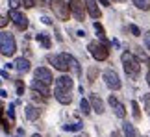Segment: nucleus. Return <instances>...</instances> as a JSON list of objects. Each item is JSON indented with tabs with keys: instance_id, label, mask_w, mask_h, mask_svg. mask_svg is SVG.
Instances as JSON below:
<instances>
[{
	"instance_id": "obj_2",
	"label": "nucleus",
	"mask_w": 150,
	"mask_h": 137,
	"mask_svg": "<svg viewBox=\"0 0 150 137\" xmlns=\"http://www.w3.org/2000/svg\"><path fill=\"white\" fill-rule=\"evenodd\" d=\"M15 50H17L15 37L9 32H0V52L9 58V56L15 54Z\"/></svg>"
},
{
	"instance_id": "obj_12",
	"label": "nucleus",
	"mask_w": 150,
	"mask_h": 137,
	"mask_svg": "<svg viewBox=\"0 0 150 137\" xmlns=\"http://www.w3.org/2000/svg\"><path fill=\"white\" fill-rule=\"evenodd\" d=\"M56 87H57V89H65V91H72L74 80H72L71 76H67V74H63V76L56 78Z\"/></svg>"
},
{
	"instance_id": "obj_37",
	"label": "nucleus",
	"mask_w": 150,
	"mask_h": 137,
	"mask_svg": "<svg viewBox=\"0 0 150 137\" xmlns=\"http://www.w3.org/2000/svg\"><path fill=\"white\" fill-rule=\"evenodd\" d=\"M146 83H148V87H150V71H148V74H146Z\"/></svg>"
},
{
	"instance_id": "obj_16",
	"label": "nucleus",
	"mask_w": 150,
	"mask_h": 137,
	"mask_svg": "<svg viewBox=\"0 0 150 137\" xmlns=\"http://www.w3.org/2000/svg\"><path fill=\"white\" fill-rule=\"evenodd\" d=\"M24 113H26V119H28V121H37L39 115H41V109H39L37 106H33V104H28L24 107Z\"/></svg>"
},
{
	"instance_id": "obj_7",
	"label": "nucleus",
	"mask_w": 150,
	"mask_h": 137,
	"mask_svg": "<svg viewBox=\"0 0 150 137\" xmlns=\"http://www.w3.org/2000/svg\"><path fill=\"white\" fill-rule=\"evenodd\" d=\"M104 82H106V85H108L109 89H113V91H119L120 87H122L119 74L115 72L113 68H108V71H104Z\"/></svg>"
},
{
	"instance_id": "obj_24",
	"label": "nucleus",
	"mask_w": 150,
	"mask_h": 137,
	"mask_svg": "<svg viewBox=\"0 0 150 137\" xmlns=\"http://www.w3.org/2000/svg\"><path fill=\"white\" fill-rule=\"evenodd\" d=\"M63 130H67V132H78V130H82V124L76 122V124H65Z\"/></svg>"
},
{
	"instance_id": "obj_22",
	"label": "nucleus",
	"mask_w": 150,
	"mask_h": 137,
	"mask_svg": "<svg viewBox=\"0 0 150 137\" xmlns=\"http://www.w3.org/2000/svg\"><path fill=\"white\" fill-rule=\"evenodd\" d=\"M132 113H134V119L135 121H141V107H139V104L134 100L132 102Z\"/></svg>"
},
{
	"instance_id": "obj_41",
	"label": "nucleus",
	"mask_w": 150,
	"mask_h": 137,
	"mask_svg": "<svg viewBox=\"0 0 150 137\" xmlns=\"http://www.w3.org/2000/svg\"><path fill=\"white\" fill-rule=\"evenodd\" d=\"M32 137H41V135H39V133H35V135H32Z\"/></svg>"
},
{
	"instance_id": "obj_30",
	"label": "nucleus",
	"mask_w": 150,
	"mask_h": 137,
	"mask_svg": "<svg viewBox=\"0 0 150 137\" xmlns=\"http://www.w3.org/2000/svg\"><path fill=\"white\" fill-rule=\"evenodd\" d=\"M143 39H145V47L150 50V32H146V33H145V37H143Z\"/></svg>"
},
{
	"instance_id": "obj_43",
	"label": "nucleus",
	"mask_w": 150,
	"mask_h": 137,
	"mask_svg": "<svg viewBox=\"0 0 150 137\" xmlns=\"http://www.w3.org/2000/svg\"><path fill=\"white\" fill-rule=\"evenodd\" d=\"M76 137H80V135H76Z\"/></svg>"
},
{
	"instance_id": "obj_42",
	"label": "nucleus",
	"mask_w": 150,
	"mask_h": 137,
	"mask_svg": "<svg viewBox=\"0 0 150 137\" xmlns=\"http://www.w3.org/2000/svg\"><path fill=\"white\" fill-rule=\"evenodd\" d=\"M148 100H150V95H148Z\"/></svg>"
},
{
	"instance_id": "obj_11",
	"label": "nucleus",
	"mask_w": 150,
	"mask_h": 137,
	"mask_svg": "<svg viewBox=\"0 0 150 137\" xmlns=\"http://www.w3.org/2000/svg\"><path fill=\"white\" fill-rule=\"evenodd\" d=\"M54 96H56V100L59 102V104L63 106H69L72 102V95H71V91H65V89H54Z\"/></svg>"
},
{
	"instance_id": "obj_8",
	"label": "nucleus",
	"mask_w": 150,
	"mask_h": 137,
	"mask_svg": "<svg viewBox=\"0 0 150 137\" xmlns=\"http://www.w3.org/2000/svg\"><path fill=\"white\" fill-rule=\"evenodd\" d=\"M69 11L74 15V19H76V20H83L85 8H83L82 0H69Z\"/></svg>"
},
{
	"instance_id": "obj_29",
	"label": "nucleus",
	"mask_w": 150,
	"mask_h": 137,
	"mask_svg": "<svg viewBox=\"0 0 150 137\" xmlns=\"http://www.w3.org/2000/svg\"><path fill=\"white\" fill-rule=\"evenodd\" d=\"M21 6H24V8H33V0H21Z\"/></svg>"
},
{
	"instance_id": "obj_19",
	"label": "nucleus",
	"mask_w": 150,
	"mask_h": 137,
	"mask_svg": "<svg viewBox=\"0 0 150 137\" xmlns=\"http://www.w3.org/2000/svg\"><path fill=\"white\" fill-rule=\"evenodd\" d=\"M122 133L126 137H137V132H135L134 124H130V122H124L122 124Z\"/></svg>"
},
{
	"instance_id": "obj_28",
	"label": "nucleus",
	"mask_w": 150,
	"mask_h": 137,
	"mask_svg": "<svg viewBox=\"0 0 150 137\" xmlns=\"http://www.w3.org/2000/svg\"><path fill=\"white\" fill-rule=\"evenodd\" d=\"M130 32L134 33V35H141V30H139L135 24H130Z\"/></svg>"
},
{
	"instance_id": "obj_10",
	"label": "nucleus",
	"mask_w": 150,
	"mask_h": 137,
	"mask_svg": "<svg viewBox=\"0 0 150 137\" xmlns=\"http://www.w3.org/2000/svg\"><path fill=\"white\" fill-rule=\"evenodd\" d=\"M109 106H111V109L115 113V117H119V119H124L126 117V107L124 104H120V102L117 100V96H109Z\"/></svg>"
},
{
	"instance_id": "obj_15",
	"label": "nucleus",
	"mask_w": 150,
	"mask_h": 137,
	"mask_svg": "<svg viewBox=\"0 0 150 137\" xmlns=\"http://www.w3.org/2000/svg\"><path fill=\"white\" fill-rule=\"evenodd\" d=\"M32 91L39 93L41 96H45V98H48V96H50V85H45L41 82H37V80H33V82H32Z\"/></svg>"
},
{
	"instance_id": "obj_20",
	"label": "nucleus",
	"mask_w": 150,
	"mask_h": 137,
	"mask_svg": "<svg viewBox=\"0 0 150 137\" xmlns=\"http://www.w3.org/2000/svg\"><path fill=\"white\" fill-rule=\"evenodd\" d=\"M96 76H98V67H96V65H91L89 71H87V80H89V83H95V82H96Z\"/></svg>"
},
{
	"instance_id": "obj_14",
	"label": "nucleus",
	"mask_w": 150,
	"mask_h": 137,
	"mask_svg": "<svg viewBox=\"0 0 150 137\" xmlns=\"http://www.w3.org/2000/svg\"><path fill=\"white\" fill-rule=\"evenodd\" d=\"M89 106L93 107V109L98 113V115H102L104 111H106V107H104V102H102V98L98 95H91L89 96Z\"/></svg>"
},
{
	"instance_id": "obj_35",
	"label": "nucleus",
	"mask_w": 150,
	"mask_h": 137,
	"mask_svg": "<svg viewBox=\"0 0 150 137\" xmlns=\"http://www.w3.org/2000/svg\"><path fill=\"white\" fill-rule=\"evenodd\" d=\"M0 76H2V78H9V74L6 72V71H2V72H0Z\"/></svg>"
},
{
	"instance_id": "obj_40",
	"label": "nucleus",
	"mask_w": 150,
	"mask_h": 137,
	"mask_svg": "<svg viewBox=\"0 0 150 137\" xmlns=\"http://www.w3.org/2000/svg\"><path fill=\"white\" fill-rule=\"evenodd\" d=\"M113 2H126V0H113Z\"/></svg>"
},
{
	"instance_id": "obj_17",
	"label": "nucleus",
	"mask_w": 150,
	"mask_h": 137,
	"mask_svg": "<svg viewBox=\"0 0 150 137\" xmlns=\"http://www.w3.org/2000/svg\"><path fill=\"white\" fill-rule=\"evenodd\" d=\"M13 67H15L21 74H26V72L32 68V67H30V61H28L26 58H17V59H15V63H13Z\"/></svg>"
},
{
	"instance_id": "obj_31",
	"label": "nucleus",
	"mask_w": 150,
	"mask_h": 137,
	"mask_svg": "<svg viewBox=\"0 0 150 137\" xmlns=\"http://www.w3.org/2000/svg\"><path fill=\"white\" fill-rule=\"evenodd\" d=\"M8 17H0V28H6V26H8Z\"/></svg>"
},
{
	"instance_id": "obj_18",
	"label": "nucleus",
	"mask_w": 150,
	"mask_h": 137,
	"mask_svg": "<svg viewBox=\"0 0 150 137\" xmlns=\"http://www.w3.org/2000/svg\"><path fill=\"white\" fill-rule=\"evenodd\" d=\"M37 41L41 43L45 48H50V47H52V41H50V37H48V33H47V32L37 33Z\"/></svg>"
},
{
	"instance_id": "obj_32",
	"label": "nucleus",
	"mask_w": 150,
	"mask_h": 137,
	"mask_svg": "<svg viewBox=\"0 0 150 137\" xmlns=\"http://www.w3.org/2000/svg\"><path fill=\"white\" fill-rule=\"evenodd\" d=\"M45 4H47L45 0H33V6H39V8H43Z\"/></svg>"
},
{
	"instance_id": "obj_21",
	"label": "nucleus",
	"mask_w": 150,
	"mask_h": 137,
	"mask_svg": "<svg viewBox=\"0 0 150 137\" xmlns=\"http://www.w3.org/2000/svg\"><path fill=\"white\" fill-rule=\"evenodd\" d=\"M134 6H135L137 9L148 11V9H150V0H134Z\"/></svg>"
},
{
	"instance_id": "obj_27",
	"label": "nucleus",
	"mask_w": 150,
	"mask_h": 137,
	"mask_svg": "<svg viewBox=\"0 0 150 137\" xmlns=\"http://www.w3.org/2000/svg\"><path fill=\"white\" fill-rule=\"evenodd\" d=\"M8 4H9L11 9H19L21 8V0H8Z\"/></svg>"
},
{
	"instance_id": "obj_38",
	"label": "nucleus",
	"mask_w": 150,
	"mask_h": 137,
	"mask_svg": "<svg viewBox=\"0 0 150 137\" xmlns=\"http://www.w3.org/2000/svg\"><path fill=\"white\" fill-rule=\"evenodd\" d=\"M111 137H120V133L119 132H111Z\"/></svg>"
},
{
	"instance_id": "obj_36",
	"label": "nucleus",
	"mask_w": 150,
	"mask_h": 137,
	"mask_svg": "<svg viewBox=\"0 0 150 137\" xmlns=\"http://www.w3.org/2000/svg\"><path fill=\"white\" fill-rule=\"evenodd\" d=\"M100 4L102 6H109V0H100Z\"/></svg>"
},
{
	"instance_id": "obj_34",
	"label": "nucleus",
	"mask_w": 150,
	"mask_h": 137,
	"mask_svg": "<svg viewBox=\"0 0 150 137\" xmlns=\"http://www.w3.org/2000/svg\"><path fill=\"white\" fill-rule=\"evenodd\" d=\"M41 20H43V24H48V26L52 24V20L48 19V17H43V19H41Z\"/></svg>"
},
{
	"instance_id": "obj_25",
	"label": "nucleus",
	"mask_w": 150,
	"mask_h": 137,
	"mask_svg": "<svg viewBox=\"0 0 150 137\" xmlns=\"http://www.w3.org/2000/svg\"><path fill=\"white\" fill-rule=\"evenodd\" d=\"M32 100L39 102V104H45V102H47V98H45V96H39V93H35V91H32Z\"/></svg>"
},
{
	"instance_id": "obj_5",
	"label": "nucleus",
	"mask_w": 150,
	"mask_h": 137,
	"mask_svg": "<svg viewBox=\"0 0 150 137\" xmlns=\"http://www.w3.org/2000/svg\"><path fill=\"white\" fill-rule=\"evenodd\" d=\"M50 8H52L54 15L59 20H69L71 11H69V4L65 2V0H50Z\"/></svg>"
},
{
	"instance_id": "obj_33",
	"label": "nucleus",
	"mask_w": 150,
	"mask_h": 137,
	"mask_svg": "<svg viewBox=\"0 0 150 137\" xmlns=\"http://www.w3.org/2000/svg\"><path fill=\"white\" fill-rule=\"evenodd\" d=\"M6 121V119H4V107H2V104H0V124H2Z\"/></svg>"
},
{
	"instance_id": "obj_1",
	"label": "nucleus",
	"mask_w": 150,
	"mask_h": 137,
	"mask_svg": "<svg viewBox=\"0 0 150 137\" xmlns=\"http://www.w3.org/2000/svg\"><path fill=\"white\" fill-rule=\"evenodd\" d=\"M120 59H122L124 71H126V74H128L130 78H137V76H139V72H141V63H139V59H137L134 54L124 52Z\"/></svg>"
},
{
	"instance_id": "obj_9",
	"label": "nucleus",
	"mask_w": 150,
	"mask_h": 137,
	"mask_svg": "<svg viewBox=\"0 0 150 137\" xmlns=\"http://www.w3.org/2000/svg\"><path fill=\"white\" fill-rule=\"evenodd\" d=\"M33 80H37V82H41L45 85H50L54 82V76H52V72L47 67H39V68H35V72H33Z\"/></svg>"
},
{
	"instance_id": "obj_6",
	"label": "nucleus",
	"mask_w": 150,
	"mask_h": 137,
	"mask_svg": "<svg viewBox=\"0 0 150 137\" xmlns=\"http://www.w3.org/2000/svg\"><path fill=\"white\" fill-rule=\"evenodd\" d=\"M8 19L13 20V24L17 26V30H21V32H24L28 28V24H30V22H28V17L24 13H21L19 9H11L9 15H8Z\"/></svg>"
},
{
	"instance_id": "obj_13",
	"label": "nucleus",
	"mask_w": 150,
	"mask_h": 137,
	"mask_svg": "<svg viewBox=\"0 0 150 137\" xmlns=\"http://www.w3.org/2000/svg\"><path fill=\"white\" fill-rule=\"evenodd\" d=\"M85 9H87V13L93 17V19H100L102 17V11L98 8V2L96 0H85V6H83Z\"/></svg>"
},
{
	"instance_id": "obj_39",
	"label": "nucleus",
	"mask_w": 150,
	"mask_h": 137,
	"mask_svg": "<svg viewBox=\"0 0 150 137\" xmlns=\"http://www.w3.org/2000/svg\"><path fill=\"white\" fill-rule=\"evenodd\" d=\"M146 65H148V71H150V58L146 59Z\"/></svg>"
},
{
	"instance_id": "obj_4",
	"label": "nucleus",
	"mask_w": 150,
	"mask_h": 137,
	"mask_svg": "<svg viewBox=\"0 0 150 137\" xmlns=\"http://www.w3.org/2000/svg\"><path fill=\"white\" fill-rule=\"evenodd\" d=\"M48 61H50L52 65H54V68H57V71H61V72H67L69 68H71V63H72V56H69V54L48 56Z\"/></svg>"
},
{
	"instance_id": "obj_26",
	"label": "nucleus",
	"mask_w": 150,
	"mask_h": 137,
	"mask_svg": "<svg viewBox=\"0 0 150 137\" xmlns=\"http://www.w3.org/2000/svg\"><path fill=\"white\" fill-rule=\"evenodd\" d=\"M15 87H17V95H24V83H22V80H17Z\"/></svg>"
},
{
	"instance_id": "obj_3",
	"label": "nucleus",
	"mask_w": 150,
	"mask_h": 137,
	"mask_svg": "<svg viewBox=\"0 0 150 137\" xmlns=\"http://www.w3.org/2000/svg\"><path fill=\"white\" fill-rule=\"evenodd\" d=\"M87 50L91 52V56L96 59V61H106L109 58V48H108V44H104L100 41H91L89 43V47Z\"/></svg>"
},
{
	"instance_id": "obj_23",
	"label": "nucleus",
	"mask_w": 150,
	"mask_h": 137,
	"mask_svg": "<svg viewBox=\"0 0 150 137\" xmlns=\"http://www.w3.org/2000/svg\"><path fill=\"white\" fill-rule=\"evenodd\" d=\"M80 109H82L83 115H89V113H91V106H89V102L85 98H82V102H80Z\"/></svg>"
}]
</instances>
